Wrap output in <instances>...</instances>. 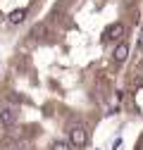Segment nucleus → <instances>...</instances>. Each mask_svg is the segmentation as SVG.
<instances>
[{"mask_svg":"<svg viewBox=\"0 0 143 150\" xmlns=\"http://www.w3.org/2000/svg\"><path fill=\"white\" fill-rule=\"evenodd\" d=\"M67 143L74 148V150L86 148V143H88V131H86V126H84L81 122H76V124L69 126V131H67Z\"/></svg>","mask_w":143,"mask_h":150,"instance_id":"obj_1","label":"nucleus"},{"mask_svg":"<svg viewBox=\"0 0 143 150\" xmlns=\"http://www.w3.org/2000/svg\"><path fill=\"white\" fill-rule=\"evenodd\" d=\"M17 122V110L12 105H5V107H0V124H3L5 129H12Z\"/></svg>","mask_w":143,"mask_h":150,"instance_id":"obj_2","label":"nucleus"},{"mask_svg":"<svg viewBox=\"0 0 143 150\" xmlns=\"http://www.w3.org/2000/svg\"><path fill=\"white\" fill-rule=\"evenodd\" d=\"M127 57H129V43L119 41V43L115 45V62H124Z\"/></svg>","mask_w":143,"mask_h":150,"instance_id":"obj_3","label":"nucleus"},{"mask_svg":"<svg viewBox=\"0 0 143 150\" xmlns=\"http://www.w3.org/2000/svg\"><path fill=\"white\" fill-rule=\"evenodd\" d=\"M107 38H110V41H122L124 38V24L122 22L112 24L110 29H107Z\"/></svg>","mask_w":143,"mask_h":150,"instance_id":"obj_4","label":"nucleus"},{"mask_svg":"<svg viewBox=\"0 0 143 150\" xmlns=\"http://www.w3.org/2000/svg\"><path fill=\"white\" fill-rule=\"evenodd\" d=\"M24 17H26V10L22 7V10H14V12H10V22L12 24H19V22H24Z\"/></svg>","mask_w":143,"mask_h":150,"instance_id":"obj_5","label":"nucleus"},{"mask_svg":"<svg viewBox=\"0 0 143 150\" xmlns=\"http://www.w3.org/2000/svg\"><path fill=\"white\" fill-rule=\"evenodd\" d=\"M50 150H74L64 138H57V141H52V145H50Z\"/></svg>","mask_w":143,"mask_h":150,"instance_id":"obj_6","label":"nucleus"},{"mask_svg":"<svg viewBox=\"0 0 143 150\" xmlns=\"http://www.w3.org/2000/svg\"><path fill=\"white\" fill-rule=\"evenodd\" d=\"M136 57L143 60V33L138 36V43H136Z\"/></svg>","mask_w":143,"mask_h":150,"instance_id":"obj_7","label":"nucleus"},{"mask_svg":"<svg viewBox=\"0 0 143 150\" xmlns=\"http://www.w3.org/2000/svg\"><path fill=\"white\" fill-rule=\"evenodd\" d=\"M136 150H143V138H141V143L136 145Z\"/></svg>","mask_w":143,"mask_h":150,"instance_id":"obj_8","label":"nucleus"}]
</instances>
